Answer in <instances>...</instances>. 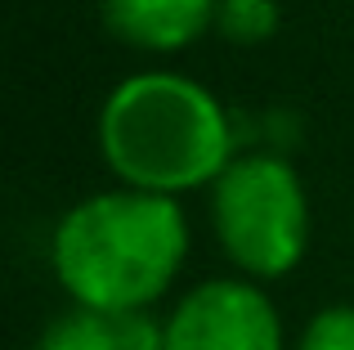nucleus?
<instances>
[{
    "mask_svg": "<svg viewBox=\"0 0 354 350\" xmlns=\"http://www.w3.org/2000/svg\"><path fill=\"white\" fill-rule=\"evenodd\" d=\"M189 256L180 202L148 189H104L59 220L50 265L63 292L90 310H148Z\"/></svg>",
    "mask_w": 354,
    "mask_h": 350,
    "instance_id": "obj_1",
    "label": "nucleus"
},
{
    "mask_svg": "<svg viewBox=\"0 0 354 350\" xmlns=\"http://www.w3.org/2000/svg\"><path fill=\"white\" fill-rule=\"evenodd\" d=\"M99 153L121 184L175 198L220 180L234 162V126L202 81L139 72L104 99Z\"/></svg>",
    "mask_w": 354,
    "mask_h": 350,
    "instance_id": "obj_2",
    "label": "nucleus"
},
{
    "mask_svg": "<svg viewBox=\"0 0 354 350\" xmlns=\"http://www.w3.org/2000/svg\"><path fill=\"white\" fill-rule=\"evenodd\" d=\"M211 220L225 256L247 279H283L310 247V198L287 158H234L211 189Z\"/></svg>",
    "mask_w": 354,
    "mask_h": 350,
    "instance_id": "obj_3",
    "label": "nucleus"
},
{
    "mask_svg": "<svg viewBox=\"0 0 354 350\" xmlns=\"http://www.w3.org/2000/svg\"><path fill=\"white\" fill-rule=\"evenodd\" d=\"M166 350H283L278 310L247 279H207L166 319Z\"/></svg>",
    "mask_w": 354,
    "mask_h": 350,
    "instance_id": "obj_4",
    "label": "nucleus"
},
{
    "mask_svg": "<svg viewBox=\"0 0 354 350\" xmlns=\"http://www.w3.org/2000/svg\"><path fill=\"white\" fill-rule=\"evenodd\" d=\"M220 0H104V23L117 41L148 54H175L216 27Z\"/></svg>",
    "mask_w": 354,
    "mask_h": 350,
    "instance_id": "obj_5",
    "label": "nucleus"
},
{
    "mask_svg": "<svg viewBox=\"0 0 354 350\" xmlns=\"http://www.w3.org/2000/svg\"><path fill=\"white\" fill-rule=\"evenodd\" d=\"M41 350H166V328H157L144 310L77 306L45 328Z\"/></svg>",
    "mask_w": 354,
    "mask_h": 350,
    "instance_id": "obj_6",
    "label": "nucleus"
},
{
    "mask_svg": "<svg viewBox=\"0 0 354 350\" xmlns=\"http://www.w3.org/2000/svg\"><path fill=\"white\" fill-rule=\"evenodd\" d=\"M283 23L278 0H220L216 9V32L234 45H265Z\"/></svg>",
    "mask_w": 354,
    "mask_h": 350,
    "instance_id": "obj_7",
    "label": "nucleus"
},
{
    "mask_svg": "<svg viewBox=\"0 0 354 350\" xmlns=\"http://www.w3.org/2000/svg\"><path fill=\"white\" fill-rule=\"evenodd\" d=\"M296 350H354V306H328L305 324Z\"/></svg>",
    "mask_w": 354,
    "mask_h": 350,
    "instance_id": "obj_8",
    "label": "nucleus"
}]
</instances>
